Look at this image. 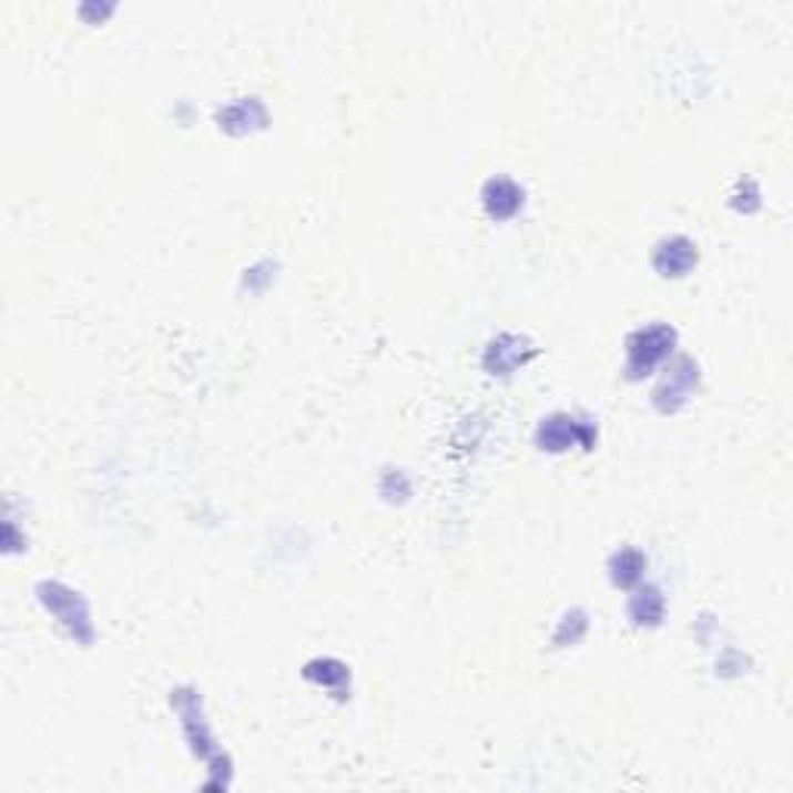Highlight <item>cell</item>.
I'll return each instance as SVG.
<instances>
[{
	"label": "cell",
	"mask_w": 793,
	"mask_h": 793,
	"mask_svg": "<svg viewBox=\"0 0 793 793\" xmlns=\"http://www.w3.org/2000/svg\"><path fill=\"white\" fill-rule=\"evenodd\" d=\"M679 345V332L670 323H648L627 335V359H623V375L629 382H642L651 373H658L667 359L673 357Z\"/></svg>",
	"instance_id": "1"
},
{
	"label": "cell",
	"mask_w": 793,
	"mask_h": 793,
	"mask_svg": "<svg viewBox=\"0 0 793 793\" xmlns=\"http://www.w3.org/2000/svg\"><path fill=\"white\" fill-rule=\"evenodd\" d=\"M34 596L41 601L47 614L53 617L78 644L93 642V620H90L88 599L72 589V586L60 583V580H41L34 586Z\"/></svg>",
	"instance_id": "2"
},
{
	"label": "cell",
	"mask_w": 793,
	"mask_h": 793,
	"mask_svg": "<svg viewBox=\"0 0 793 793\" xmlns=\"http://www.w3.org/2000/svg\"><path fill=\"white\" fill-rule=\"evenodd\" d=\"M533 440L542 453H568L570 447L592 449L599 440V425L573 413H552L539 419Z\"/></svg>",
	"instance_id": "3"
},
{
	"label": "cell",
	"mask_w": 793,
	"mask_h": 793,
	"mask_svg": "<svg viewBox=\"0 0 793 793\" xmlns=\"http://www.w3.org/2000/svg\"><path fill=\"white\" fill-rule=\"evenodd\" d=\"M698 385H701V366H698V359L694 357L682 354V357H675L673 363L663 369L658 388L651 394V404H654V409L663 413V416H673V413H679V409L694 397Z\"/></svg>",
	"instance_id": "4"
},
{
	"label": "cell",
	"mask_w": 793,
	"mask_h": 793,
	"mask_svg": "<svg viewBox=\"0 0 793 793\" xmlns=\"http://www.w3.org/2000/svg\"><path fill=\"white\" fill-rule=\"evenodd\" d=\"M171 706H174V713L180 716V725H183L186 741H190V748H193L195 756L211 765L221 763V750H217V744H214L209 719H205V713H202V698H199V691L195 689L171 691Z\"/></svg>",
	"instance_id": "5"
},
{
	"label": "cell",
	"mask_w": 793,
	"mask_h": 793,
	"mask_svg": "<svg viewBox=\"0 0 793 793\" xmlns=\"http://www.w3.org/2000/svg\"><path fill=\"white\" fill-rule=\"evenodd\" d=\"M537 354H539V347L533 345L530 338L518 335V332H502V335H496L494 342L484 347V357H480V363H484V369H487L490 375L506 378V375L525 369L527 363L537 357Z\"/></svg>",
	"instance_id": "6"
},
{
	"label": "cell",
	"mask_w": 793,
	"mask_h": 793,
	"mask_svg": "<svg viewBox=\"0 0 793 793\" xmlns=\"http://www.w3.org/2000/svg\"><path fill=\"white\" fill-rule=\"evenodd\" d=\"M698 242L689 236H663L651 252V267L658 270L663 279H682L698 267Z\"/></svg>",
	"instance_id": "7"
},
{
	"label": "cell",
	"mask_w": 793,
	"mask_h": 793,
	"mask_svg": "<svg viewBox=\"0 0 793 793\" xmlns=\"http://www.w3.org/2000/svg\"><path fill=\"white\" fill-rule=\"evenodd\" d=\"M480 205L494 221H511L525 209V186L511 177H490L480 190Z\"/></svg>",
	"instance_id": "8"
},
{
	"label": "cell",
	"mask_w": 793,
	"mask_h": 793,
	"mask_svg": "<svg viewBox=\"0 0 793 793\" xmlns=\"http://www.w3.org/2000/svg\"><path fill=\"white\" fill-rule=\"evenodd\" d=\"M304 679L316 685V689L329 691L338 701L350 698V667L338 658H314L304 663Z\"/></svg>",
	"instance_id": "9"
},
{
	"label": "cell",
	"mask_w": 793,
	"mask_h": 793,
	"mask_svg": "<svg viewBox=\"0 0 793 793\" xmlns=\"http://www.w3.org/2000/svg\"><path fill=\"white\" fill-rule=\"evenodd\" d=\"M217 121H221V131L240 136L255 131V128H264L267 109H264V103H261L257 96H242L236 103L224 105V109L217 112Z\"/></svg>",
	"instance_id": "10"
},
{
	"label": "cell",
	"mask_w": 793,
	"mask_h": 793,
	"mask_svg": "<svg viewBox=\"0 0 793 793\" xmlns=\"http://www.w3.org/2000/svg\"><path fill=\"white\" fill-rule=\"evenodd\" d=\"M627 614L632 627L658 629L667 617V599L658 586H636V592L627 601Z\"/></svg>",
	"instance_id": "11"
},
{
	"label": "cell",
	"mask_w": 793,
	"mask_h": 793,
	"mask_svg": "<svg viewBox=\"0 0 793 793\" xmlns=\"http://www.w3.org/2000/svg\"><path fill=\"white\" fill-rule=\"evenodd\" d=\"M644 568H648V558L642 549H632V546H623L608 558V577L620 589H632V586L642 583Z\"/></svg>",
	"instance_id": "12"
},
{
	"label": "cell",
	"mask_w": 793,
	"mask_h": 793,
	"mask_svg": "<svg viewBox=\"0 0 793 793\" xmlns=\"http://www.w3.org/2000/svg\"><path fill=\"white\" fill-rule=\"evenodd\" d=\"M586 629H589V617H586L583 608H570L568 614L558 620V627H555V636L552 642L558 644V648H568V644H577L580 639L586 636Z\"/></svg>",
	"instance_id": "13"
},
{
	"label": "cell",
	"mask_w": 793,
	"mask_h": 793,
	"mask_svg": "<svg viewBox=\"0 0 793 793\" xmlns=\"http://www.w3.org/2000/svg\"><path fill=\"white\" fill-rule=\"evenodd\" d=\"M378 494L385 496L388 502H404L406 496L413 494V487H409V478H406V471H385V478H382V487H378Z\"/></svg>",
	"instance_id": "14"
},
{
	"label": "cell",
	"mask_w": 793,
	"mask_h": 793,
	"mask_svg": "<svg viewBox=\"0 0 793 793\" xmlns=\"http://www.w3.org/2000/svg\"><path fill=\"white\" fill-rule=\"evenodd\" d=\"M729 205L738 211H744V214H750V211L760 209V186H756V180L748 177V193H732V199H729Z\"/></svg>",
	"instance_id": "15"
}]
</instances>
